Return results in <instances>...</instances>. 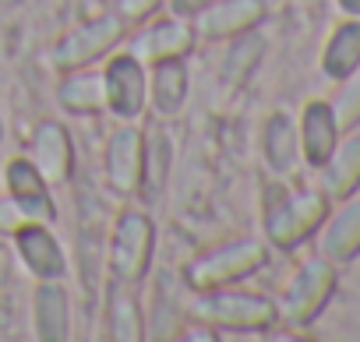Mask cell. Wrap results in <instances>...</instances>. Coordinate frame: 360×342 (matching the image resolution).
<instances>
[{
    "mask_svg": "<svg viewBox=\"0 0 360 342\" xmlns=\"http://www.w3.org/2000/svg\"><path fill=\"white\" fill-rule=\"evenodd\" d=\"M127 32V22L113 11V15H99L82 22L78 29H71L68 36H60V43H53V50L46 53V60L57 71H78V67H92L96 60L110 57L120 39Z\"/></svg>",
    "mask_w": 360,
    "mask_h": 342,
    "instance_id": "8992f818",
    "label": "cell"
},
{
    "mask_svg": "<svg viewBox=\"0 0 360 342\" xmlns=\"http://www.w3.org/2000/svg\"><path fill=\"white\" fill-rule=\"evenodd\" d=\"M335 8H339L346 18H360V0H335Z\"/></svg>",
    "mask_w": 360,
    "mask_h": 342,
    "instance_id": "83f0119b",
    "label": "cell"
},
{
    "mask_svg": "<svg viewBox=\"0 0 360 342\" xmlns=\"http://www.w3.org/2000/svg\"><path fill=\"white\" fill-rule=\"evenodd\" d=\"M0 145H4V117H0Z\"/></svg>",
    "mask_w": 360,
    "mask_h": 342,
    "instance_id": "f1b7e54d",
    "label": "cell"
},
{
    "mask_svg": "<svg viewBox=\"0 0 360 342\" xmlns=\"http://www.w3.org/2000/svg\"><path fill=\"white\" fill-rule=\"evenodd\" d=\"M110 338L117 342H141L145 338V317L134 296L117 293L110 303Z\"/></svg>",
    "mask_w": 360,
    "mask_h": 342,
    "instance_id": "cb8c5ba5",
    "label": "cell"
},
{
    "mask_svg": "<svg viewBox=\"0 0 360 342\" xmlns=\"http://www.w3.org/2000/svg\"><path fill=\"white\" fill-rule=\"evenodd\" d=\"M332 202L321 188L304 191H283L265 205V240L279 251H297L304 240H311L321 223L328 219Z\"/></svg>",
    "mask_w": 360,
    "mask_h": 342,
    "instance_id": "7a4b0ae2",
    "label": "cell"
},
{
    "mask_svg": "<svg viewBox=\"0 0 360 342\" xmlns=\"http://www.w3.org/2000/svg\"><path fill=\"white\" fill-rule=\"evenodd\" d=\"M212 0H173V15H180V18H195L202 8H209Z\"/></svg>",
    "mask_w": 360,
    "mask_h": 342,
    "instance_id": "4316f807",
    "label": "cell"
},
{
    "mask_svg": "<svg viewBox=\"0 0 360 342\" xmlns=\"http://www.w3.org/2000/svg\"><path fill=\"white\" fill-rule=\"evenodd\" d=\"M188 88H191V74H188L184 57H169V60L148 64V106L162 120H173V117L184 113Z\"/></svg>",
    "mask_w": 360,
    "mask_h": 342,
    "instance_id": "2e32d148",
    "label": "cell"
},
{
    "mask_svg": "<svg viewBox=\"0 0 360 342\" xmlns=\"http://www.w3.org/2000/svg\"><path fill=\"white\" fill-rule=\"evenodd\" d=\"M328 106H332V113H335L342 131H356L360 127V67L349 71L346 78H339V88L328 99Z\"/></svg>",
    "mask_w": 360,
    "mask_h": 342,
    "instance_id": "d4e9b609",
    "label": "cell"
},
{
    "mask_svg": "<svg viewBox=\"0 0 360 342\" xmlns=\"http://www.w3.org/2000/svg\"><path fill=\"white\" fill-rule=\"evenodd\" d=\"M29 159L46 177V184H68L75 177V145L64 124L57 120H39L29 141Z\"/></svg>",
    "mask_w": 360,
    "mask_h": 342,
    "instance_id": "4fadbf2b",
    "label": "cell"
},
{
    "mask_svg": "<svg viewBox=\"0 0 360 342\" xmlns=\"http://www.w3.org/2000/svg\"><path fill=\"white\" fill-rule=\"evenodd\" d=\"M32 328L39 342L71 338V300L60 282H39L32 293Z\"/></svg>",
    "mask_w": 360,
    "mask_h": 342,
    "instance_id": "ac0fdd59",
    "label": "cell"
},
{
    "mask_svg": "<svg viewBox=\"0 0 360 342\" xmlns=\"http://www.w3.org/2000/svg\"><path fill=\"white\" fill-rule=\"evenodd\" d=\"M4 184H8V202L15 205L22 223H53L57 219L50 184L36 169L32 159H11L4 169Z\"/></svg>",
    "mask_w": 360,
    "mask_h": 342,
    "instance_id": "ba28073f",
    "label": "cell"
},
{
    "mask_svg": "<svg viewBox=\"0 0 360 342\" xmlns=\"http://www.w3.org/2000/svg\"><path fill=\"white\" fill-rule=\"evenodd\" d=\"M15 251L39 282H60L68 275V254L46 223H22L15 230Z\"/></svg>",
    "mask_w": 360,
    "mask_h": 342,
    "instance_id": "30bf717a",
    "label": "cell"
},
{
    "mask_svg": "<svg viewBox=\"0 0 360 342\" xmlns=\"http://www.w3.org/2000/svg\"><path fill=\"white\" fill-rule=\"evenodd\" d=\"M141 162H145V134L141 127H117L106 141V180L117 195H138L141 188Z\"/></svg>",
    "mask_w": 360,
    "mask_h": 342,
    "instance_id": "8fae6325",
    "label": "cell"
},
{
    "mask_svg": "<svg viewBox=\"0 0 360 342\" xmlns=\"http://www.w3.org/2000/svg\"><path fill=\"white\" fill-rule=\"evenodd\" d=\"M103 92L106 110L117 120H138L148 110V64H141L131 50L110 53L103 67Z\"/></svg>",
    "mask_w": 360,
    "mask_h": 342,
    "instance_id": "52a82bcc",
    "label": "cell"
},
{
    "mask_svg": "<svg viewBox=\"0 0 360 342\" xmlns=\"http://www.w3.org/2000/svg\"><path fill=\"white\" fill-rule=\"evenodd\" d=\"M155 251V226L145 212H120L110 233V275L120 286H138L152 268Z\"/></svg>",
    "mask_w": 360,
    "mask_h": 342,
    "instance_id": "5b68a950",
    "label": "cell"
},
{
    "mask_svg": "<svg viewBox=\"0 0 360 342\" xmlns=\"http://www.w3.org/2000/svg\"><path fill=\"white\" fill-rule=\"evenodd\" d=\"M169 166H173V141L162 131H152L145 138V162H141V188L138 195L155 198L169 177Z\"/></svg>",
    "mask_w": 360,
    "mask_h": 342,
    "instance_id": "603a6c76",
    "label": "cell"
},
{
    "mask_svg": "<svg viewBox=\"0 0 360 342\" xmlns=\"http://www.w3.org/2000/svg\"><path fill=\"white\" fill-rule=\"evenodd\" d=\"M342 138V127L328 106V99H311L304 103L300 110V120H297V141H300V162L311 166V169H321L325 159L335 152Z\"/></svg>",
    "mask_w": 360,
    "mask_h": 342,
    "instance_id": "7c38bea8",
    "label": "cell"
},
{
    "mask_svg": "<svg viewBox=\"0 0 360 342\" xmlns=\"http://www.w3.org/2000/svg\"><path fill=\"white\" fill-rule=\"evenodd\" d=\"M198 43V32L191 25V18H162L155 25H148L138 43L131 46V53L141 60V64H155V60H169V57H188Z\"/></svg>",
    "mask_w": 360,
    "mask_h": 342,
    "instance_id": "9a60e30c",
    "label": "cell"
},
{
    "mask_svg": "<svg viewBox=\"0 0 360 342\" xmlns=\"http://www.w3.org/2000/svg\"><path fill=\"white\" fill-rule=\"evenodd\" d=\"M265 22V0H212L209 8H202L191 25L198 39L226 43L240 32H251Z\"/></svg>",
    "mask_w": 360,
    "mask_h": 342,
    "instance_id": "9c48e42d",
    "label": "cell"
},
{
    "mask_svg": "<svg viewBox=\"0 0 360 342\" xmlns=\"http://www.w3.org/2000/svg\"><path fill=\"white\" fill-rule=\"evenodd\" d=\"M262 152L265 162L276 177H290L300 166V141H297V120L290 113H272L265 120V134H262Z\"/></svg>",
    "mask_w": 360,
    "mask_h": 342,
    "instance_id": "d6986e66",
    "label": "cell"
},
{
    "mask_svg": "<svg viewBox=\"0 0 360 342\" xmlns=\"http://www.w3.org/2000/svg\"><path fill=\"white\" fill-rule=\"evenodd\" d=\"M321 191L328 202H346L360 191V134L342 131L335 152L321 166Z\"/></svg>",
    "mask_w": 360,
    "mask_h": 342,
    "instance_id": "e0dca14e",
    "label": "cell"
},
{
    "mask_svg": "<svg viewBox=\"0 0 360 342\" xmlns=\"http://www.w3.org/2000/svg\"><path fill=\"white\" fill-rule=\"evenodd\" d=\"M57 99L68 113H78V117H92V113H103L106 110V92H103V71H89V67H78V71H68L60 88H57Z\"/></svg>",
    "mask_w": 360,
    "mask_h": 342,
    "instance_id": "44dd1931",
    "label": "cell"
},
{
    "mask_svg": "<svg viewBox=\"0 0 360 342\" xmlns=\"http://www.w3.org/2000/svg\"><path fill=\"white\" fill-rule=\"evenodd\" d=\"M166 0H117V15L124 22H148Z\"/></svg>",
    "mask_w": 360,
    "mask_h": 342,
    "instance_id": "484cf974",
    "label": "cell"
},
{
    "mask_svg": "<svg viewBox=\"0 0 360 342\" xmlns=\"http://www.w3.org/2000/svg\"><path fill=\"white\" fill-rule=\"evenodd\" d=\"M356 67H360V18H342L321 46V71L325 78L339 81Z\"/></svg>",
    "mask_w": 360,
    "mask_h": 342,
    "instance_id": "ffe728a7",
    "label": "cell"
},
{
    "mask_svg": "<svg viewBox=\"0 0 360 342\" xmlns=\"http://www.w3.org/2000/svg\"><path fill=\"white\" fill-rule=\"evenodd\" d=\"M335 286H339L335 265L318 254V258L304 261V265L290 275V282H286V289H283L276 310H279V317H283L290 328H307V324L328 307Z\"/></svg>",
    "mask_w": 360,
    "mask_h": 342,
    "instance_id": "3957f363",
    "label": "cell"
},
{
    "mask_svg": "<svg viewBox=\"0 0 360 342\" xmlns=\"http://www.w3.org/2000/svg\"><path fill=\"white\" fill-rule=\"evenodd\" d=\"M314 237H318V254L328 258L332 265H349L353 258H360V195L339 202V209L328 212V219Z\"/></svg>",
    "mask_w": 360,
    "mask_h": 342,
    "instance_id": "5bb4252c",
    "label": "cell"
},
{
    "mask_svg": "<svg viewBox=\"0 0 360 342\" xmlns=\"http://www.w3.org/2000/svg\"><path fill=\"white\" fill-rule=\"evenodd\" d=\"M265 261H269V251L262 240H233V244H223V247L195 258L188 265V286L195 293L237 286L248 275H255L258 268H265Z\"/></svg>",
    "mask_w": 360,
    "mask_h": 342,
    "instance_id": "277c9868",
    "label": "cell"
},
{
    "mask_svg": "<svg viewBox=\"0 0 360 342\" xmlns=\"http://www.w3.org/2000/svg\"><path fill=\"white\" fill-rule=\"evenodd\" d=\"M226 43L230 46H226V57H223V78L230 85H244L265 57V39L251 29V32H240V36L226 39Z\"/></svg>",
    "mask_w": 360,
    "mask_h": 342,
    "instance_id": "7402d4cb",
    "label": "cell"
},
{
    "mask_svg": "<svg viewBox=\"0 0 360 342\" xmlns=\"http://www.w3.org/2000/svg\"><path fill=\"white\" fill-rule=\"evenodd\" d=\"M191 317L198 324H209L212 331L255 335V331H269L279 321V310H276V300H269L265 293L223 286V289L198 293V300L191 303Z\"/></svg>",
    "mask_w": 360,
    "mask_h": 342,
    "instance_id": "6da1fadb",
    "label": "cell"
}]
</instances>
